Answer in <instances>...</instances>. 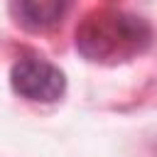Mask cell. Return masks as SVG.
<instances>
[{"label": "cell", "mask_w": 157, "mask_h": 157, "mask_svg": "<svg viewBox=\"0 0 157 157\" xmlns=\"http://www.w3.org/2000/svg\"><path fill=\"white\" fill-rule=\"evenodd\" d=\"M150 39L152 27L147 20L115 7L93 10L76 27L78 54L96 64L130 61L150 47Z\"/></svg>", "instance_id": "cell-1"}, {"label": "cell", "mask_w": 157, "mask_h": 157, "mask_svg": "<svg viewBox=\"0 0 157 157\" xmlns=\"http://www.w3.org/2000/svg\"><path fill=\"white\" fill-rule=\"evenodd\" d=\"M12 91L34 103H54L66 91V78L59 66L42 56H20L10 69Z\"/></svg>", "instance_id": "cell-2"}, {"label": "cell", "mask_w": 157, "mask_h": 157, "mask_svg": "<svg viewBox=\"0 0 157 157\" xmlns=\"http://www.w3.org/2000/svg\"><path fill=\"white\" fill-rule=\"evenodd\" d=\"M71 0H10L15 22L27 32H47L61 22Z\"/></svg>", "instance_id": "cell-3"}]
</instances>
